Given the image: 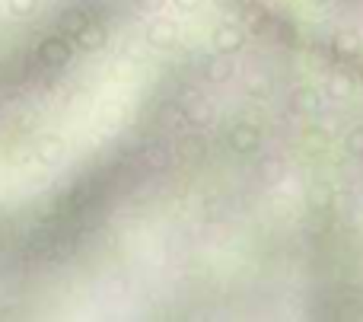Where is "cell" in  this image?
<instances>
[]
</instances>
